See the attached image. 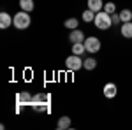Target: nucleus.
Listing matches in <instances>:
<instances>
[{
  "label": "nucleus",
  "mask_w": 132,
  "mask_h": 130,
  "mask_svg": "<svg viewBox=\"0 0 132 130\" xmlns=\"http://www.w3.org/2000/svg\"><path fill=\"white\" fill-rule=\"evenodd\" d=\"M50 100L51 97L48 93H37V95H34L32 97V107L35 111H39V112H50Z\"/></svg>",
  "instance_id": "obj_1"
},
{
  "label": "nucleus",
  "mask_w": 132,
  "mask_h": 130,
  "mask_svg": "<svg viewBox=\"0 0 132 130\" xmlns=\"http://www.w3.org/2000/svg\"><path fill=\"white\" fill-rule=\"evenodd\" d=\"M95 27L101 28V30H108L109 27H113V20H111V14H108L106 11H101L95 14Z\"/></svg>",
  "instance_id": "obj_2"
},
{
  "label": "nucleus",
  "mask_w": 132,
  "mask_h": 130,
  "mask_svg": "<svg viewBox=\"0 0 132 130\" xmlns=\"http://www.w3.org/2000/svg\"><path fill=\"white\" fill-rule=\"evenodd\" d=\"M30 16H28V12L27 11H21L18 12L14 18H12V23H14V27L18 28V30H25V28H28L30 27Z\"/></svg>",
  "instance_id": "obj_3"
},
{
  "label": "nucleus",
  "mask_w": 132,
  "mask_h": 130,
  "mask_svg": "<svg viewBox=\"0 0 132 130\" xmlns=\"http://www.w3.org/2000/svg\"><path fill=\"white\" fill-rule=\"evenodd\" d=\"M65 67H67V70H71V72H76V70H79V69L83 67L81 56H79V55H72V56H67V60H65Z\"/></svg>",
  "instance_id": "obj_4"
},
{
  "label": "nucleus",
  "mask_w": 132,
  "mask_h": 130,
  "mask_svg": "<svg viewBox=\"0 0 132 130\" xmlns=\"http://www.w3.org/2000/svg\"><path fill=\"white\" fill-rule=\"evenodd\" d=\"M83 44H85V48H86L88 53H97V51L101 49V40L97 39V37H86Z\"/></svg>",
  "instance_id": "obj_5"
},
{
  "label": "nucleus",
  "mask_w": 132,
  "mask_h": 130,
  "mask_svg": "<svg viewBox=\"0 0 132 130\" xmlns=\"http://www.w3.org/2000/svg\"><path fill=\"white\" fill-rule=\"evenodd\" d=\"M104 97H108V99L116 97V84H114V83H108V84H104Z\"/></svg>",
  "instance_id": "obj_6"
},
{
  "label": "nucleus",
  "mask_w": 132,
  "mask_h": 130,
  "mask_svg": "<svg viewBox=\"0 0 132 130\" xmlns=\"http://www.w3.org/2000/svg\"><path fill=\"white\" fill-rule=\"evenodd\" d=\"M125 39H132V21H127V23H122V30H120Z\"/></svg>",
  "instance_id": "obj_7"
},
{
  "label": "nucleus",
  "mask_w": 132,
  "mask_h": 130,
  "mask_svg": "<svg viewBox=\"0 0 132 130\" xmlns=\"http://www.w3.org/2000/svg\"><path fill=\"white\" fill-rule=\"evenodd\" d=\"M88 9L97 14V12H101L104 9V4H102V0H88Z\"/></svg>",
  "instance_id": "obj_8"
},
{
  "label": "nucleus",
  "mask_w": 132,
  "mask_h": 130,
  "mask_svg": "<svg viewBox=\"0 0 132 130\" xmlns=\"http://www.w3.org/2000/svg\"><path fill=\"white\" fill-rule=\"evenodd\" d=\"M69 40H71L72 44H76V42H85V33L79 30H72V33L69 35Z\"/></svg>",
  "instance_id": "obj_9"
},
{
  "label": "nucleus",
  "mask_w": 132,
  "mask_h": 130,
  "mask_svg": "<svg viewBox=\"0 0 132 130\" xmlns=\"http://www.w3.org/2000/svg\"><path fill=\"white\" fill-rule=\"evenodd\" d=\"M9 25H11V16L7 12H0V28L5 30V28H9Z\"/></svg>",
  "instance_id": "obj_10"
},
{
  "label": "nucleus",
  "mask_w": 132,
  "mask_h": 130,
  "mask_svg": "<svg viewBox=\"0 0 132 130\" xmlns=\"http://www.w3.org/2000/svg\"><path fill=\"white\" fill-rule=\"evenodd\" d=\"M69 127H71V118L69 116H62L58 120V123H56V128L58 130H67Z\"/></svg>",
  "instance_id": "obj_11"
},
{
  "label": "nucleus",
  "mask_w": 132,
  "mask_h": 130,
  "mask_svg": "<svg viewBox=\"0 0 132 130\" xmlns=\"http://www.w3.org/2000/svg\"><path fill=\"white\" fill-rule=\"evenodd\" d=\"M16 100H18V104H30L32 102V95L30 93H27V91H21V93H18V97H16Z\"/></svg>",
  "instance_id": "obj_12"
},
{
  "label": "nucleus",
  "mask_w": 132,
  "mask_h": 130,
  "mask_svg": "<svg viewBox=\"0 0 132 130\" xmlns=\"http://www.w3.org/2000/svg\"><path fill=\"white\" fill-rule=\"evenodd\" d=\"M85 51H86V48H85L83 42H76V44H72V55H79V56H81Z\"/></svg>",
  "instance_id": "obj_13"
},
{
  "label": "nucleus",
  "mask_w": 132,
  "mask_h": 130,
  "mask_svg": "<svg viewBox=\"0 0 132 130\" xmlns=\"http://www.w3.org/2000/svg\"><path fill=\"white\" fill-rule=\"evenodd\" d=\"M118 14H120V20H122V23H127V21L132 20V11H130V9H123V11H120Z\"/></svg>",
  "instance_id": "obj_14"
},
{
  "label": "nucleus",
  "mask_w": 132,
  "mask_h": 130,
  "mask_svg": "<svg viewBox=\"0 0 132 130\" xmlns=\"http://www.w3.org/2000/svg\"><path fill=\"white\" fill-rule=\"evenodd\" d=\"M20 7H21V11L30 12L34 9V0H20Z\"/></svg>",
  "instance_id": "obj_15"
},
{
  "label": "nucleus",
  "mask_w": 132,
  "mask_h": 130,
  "mask_svg": "<svg viewBox=\"0 0 132 130\" xmlns=\"http://www.w3.org/2000/svg\"><path fill=\"white\" fill-rule=\"evenodd\" d=\"M78 23H79V21L76 20V18H69V20H65L63 25H65V28H69V30H76V28H78Z\"/></svg>",
  "instance_id": "obj_16"
},
{
  "label": "nucleus",
  "mask_w": 132,
  "mask_h": 130,
  "mask_svg": "<svg viewBox=\"0 0 132 130\" xmlns=\"http://www.w3.org/2000/svg\"><path fill=\"white\" fill-rule=\"evenodd\" d=\"M95 20V12L90 9H86L85 12H83V21H86V23H90V21Z\"/></svg>",
  "instance_id": "obj_17"
},
{
  "label": "nucleus",
  "mask_w": 132,
  "mask_h": 130,
  "mask_svg": "<svg viewBox=\"0 0 132 130\" xmlns=\"http://www.w3.org/2000/svg\"><path fill=\"white\" fill-rule=\"evenodd\" d=\"M95 65H97V62L93 60V58H86V60L83 62V67H85L86 70H93V69H95Z\"/></svg>",
  "instance_id": "obj_18"
},
{
  "label": "nucleus",
  "mask_w": 132,
  "mask_h": 130,
  "mask_svg": "<svg viewBox=\"0 0 132 130\" xmlns=\"http://www.w3.org/2000/svg\"><path fill=\"white\" fill-rule=\"evenodd\" d=\"M104 11H106L108 14H113V12L116 11V5H114L113 2H108V4H104Z\"/></svg>",
  "instance_id": "obj_19"
},
{
  "label": "nucleus",
  "mask_w": 132,
  "mask_h": 130,
  "mask_svg": "<svg viewBox=\"0 0 132 130\" xmlns=\"http://www.w3.org/2000/svg\"><path fill=\"white\" fill-rule=\"evenodd\" d=\"M111 20H113V25H120V23H122V20H120V14H114V12L111 14Z\"/></svg>",
  "instance_id": "obj_20"
}]
</instances>
